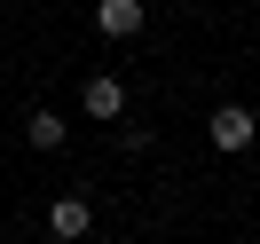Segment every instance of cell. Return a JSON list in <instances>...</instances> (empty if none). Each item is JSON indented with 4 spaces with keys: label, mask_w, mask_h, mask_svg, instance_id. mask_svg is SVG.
<instances>
[{
    "label": "cell",
    "mask_w": 260,
    "mask_h": 244,
    "mask_svg": "<svg viewBox=\"0 0 260 244\" xmlns=\"http://www.w3.org/2000/svg\"><path fill=\"white\" fill-rule=\"evenodd\" d=\"M87 244H118V236H87Z\"/></svg>",
    "instance_id": "6"
},
{
    "label": "cell",
    "mask_w": 260,
    "mask_h": 244,
    "mask_svg": "<svg viewBox=\"0 0 260 244\" xmlns=\"http://www.w3.org/2000/svg\"><path fill=\"white\" fill-rule=\"evenodd\" d=\"M150 24V0H95V32L103 40H134Z\"/></svg>",
    "instance_id": "4"
},
{
    "label": "cell",
    "mask_w": 260,
    "mask_h": 244,
    "mask_svg": "<svg viewBox=\"0 0 260 244\" xmlns=\"http://www.w3.org/2000/svg\"><path fill=\"white\" fill-rule=\"evenodd\" d=\"M48 236H63V244H87L95 236V205H87V189H63L48 205Z\"/></svg>",
    "instance_id": "3"
},
{
    "label": "cell",
    "mask_w": 260,
    "mask_h": 244,
    "mask_svg": "<svg viewBox=\"0 0 260 244\" xmlns=\"http://www.w3.org/2000/svg\"><path fill=\"white\" fill-rule=\"evenodd\" d=\"M205 142L237 158V150H252V142H260V118L244 111V102H213V118H205Z\"/></svg>",
    "instance_id": "1"
},
{
    "label": "cell",
    "mask_w": 260,
    "mask_h": 244,
    "mask_svg": "<svg viewBox=\"0 0 260 244\" xmlns=\"http://www.w3.org/2000/svg\"><path fill=\"white\" fill-rule=\"evenodd\" d=\"M24 142H32V150H63V142H71V118H63V111H48V102H40V111L24 118Z\"/></svg>",
    "instance_id": "5"
},
{
    "label": "cell",
    "mask_w": 260,
    "mask_h": 244,
    "mask_svg": "<svg viewBox=\"0 0 260 244\" xmlns=\"http://www.w3.org/2000/svg\"><path fill=\"white\" fill-rule=\"evenodd\" d=\"M48 244H63V236H48Z\"/></svg>",
    "instance_id": "7"
},
{
    "label": "cell",
    "mask_w": 260,
    "mask_h": 244,
    "mask_svg": "<svg viewBox=\"0 0 260 244\" xmlns=\"http://www.w3.org/2000/svg\"><path fill=\"white\" fill-rule=\"evenodd\" d=\"M79 111L95 118V126H118V118H126V79H118V71H95V79L79 87Z\"/></svg>",
    "instance_id": "2"
}]
</instances>
